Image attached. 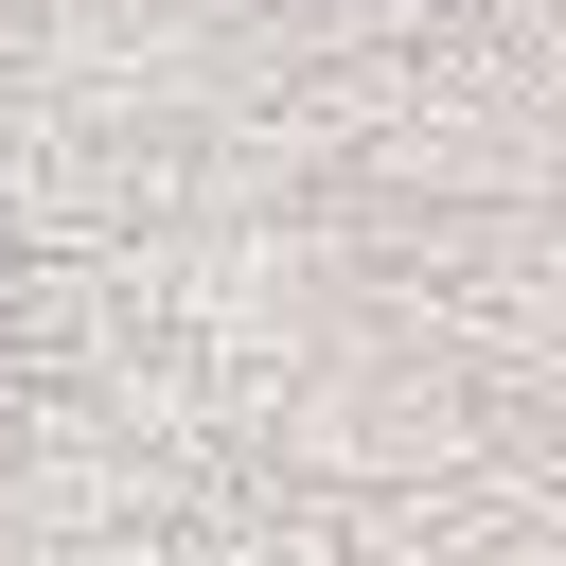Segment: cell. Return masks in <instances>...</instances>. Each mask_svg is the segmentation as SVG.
<instances>
[]
</instances>
